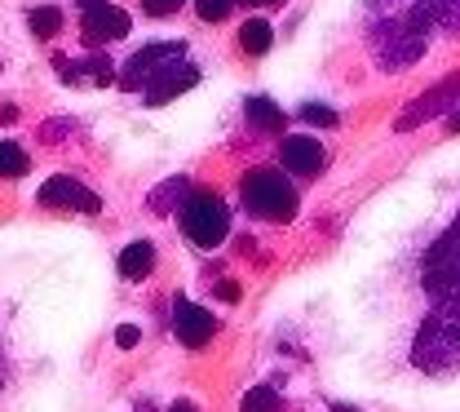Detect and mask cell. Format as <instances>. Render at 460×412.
<instances>
[{
    "label": "cell",
    "mask_w": 460,
    "mask_h": 412,
    "mask_svg": "<svg viewBox=\"0 0 460 412\" xmlns=\"http://www.w3.org/2000/svg\"><path fill=\"white\" fill-rule=\"evenodd\" d=\"M337 412H358V408H337Z\"/></svg>",
    "instance_id": "cell-29"
},
{
    "label": "cell",
    "mask_w": 460,
    "mask_h": 412,
    "mask_svg": "<svg viewBox=\"0 0 460 412\" xmlns=\"http://www.w3.org/2000/svg\"><path fill=\"white\" fill-rule=\"evenodd\" d=\"M234 4H252V9H270V4H284V0H234Z\"/></svg>",
    "instance_id": "cell-25"
},
{
    "label": "cell",
    "mask_w": 460,
    "mask_h": 412,
    "mask_svg": "<svg viewBox=\"0 0 460 412\" xmlns=\"http://www.w3.org/2000/svg\"><path fill=\"white\" fill-rule=\"evenodd\" d=\"M27 169H31V156L18 142H0V177H27Z\"/></svg>",
    "instance_id": "cell-16"
},
{
    "label": "cell",
    "mask_w": 460,
    "mask_h": 412,
    "mask_svg": "<svg viewBox=\"0 0 460 412\" xmlns=\"http://www.w3.org/2000/svg\"><path fill=\"white\" fill-rule=\"evenodd\" d=\"M301 120H310V124H323V129H332V124H337V112H332V107H319V103H305V107H301Z\"/></svg>",
    "instance_id": "cell-20"
},
{
    "label": "cell",
    "mask_w": 460,
    "mask_h": 412,
    "mask_svg": "<svg viewBox=\"0 0 460 412\" xmlns=\"http://www.w3.org/2000/svg\"><path fill=\"white\" fill-rule=\"evenodd\" d=\"M270 45H275V27H270L266 18H248V22L239 27V49H243L248 58L270 54Z\"/></svg>",
    "instance_id": "cell-13"
},
{
    "label": "cell",
    "mask_w": 460,
    "mask_h": 412,
    "mask_svg": "<svg viewBox=\"0 0 460 412\" xmlns=\"http://www.w3.org/2000/svg\"><path fill=\"white\" fill-rule=\"evenodd\" d=\"M367 4H372V13H376V9H394L399 0H367Z\"/></svg>",
    "instance_id": "cell-26"
},
{
    "label": "cell",
    "mask_w": 460,
    "mask_h": 412,
    "mask_svg": "<svg viewBox=\"0 0 460 412\" xmlns=\"http://www.w3.org/2000/svg\"><path fill=\"white\" fill-rule=\"evenodd\" d=\"M243 116H248V124H252L257 133H284L288 112H279V107H275L270 98H248Z\"/></svg>",
    "instance_id": "cell-14"
},
{
    "label": "cell",
    "mask_w": 460,
    "mask_h": 412,
    "mask_svg": "<svg viewBox=\"0 0 460 412\" xmlns=\"http://www.w3.org/2000/svg\"><path fill=\"white\" fill-rule=\"evenodd\" d=\"M80 4V13H89V9H102V4H111V0H75Z\"/></svg>",
    "instance_id": "cell-24"
},
{
    "label": "cell",
    "mask_w": 460,
    "mask_h": 412,
    "mask_svg": "<svg viewBox=\"0 0 460 412\" xmlns=\"http://www.w3.org/2000/svg\"><path fill=\"white\" fill-rule=\"evenodd\" d=\"M181 231L199 248H217L230 236V209L217 195H208V191L186 195V204H181Z\"/></svg>",
    "instance_id": "cell-2"
},
{
    "label": "cell",
    "mask_w": 460,
    "mask_h": 412,
    "mask_svg": "<svg viewBox=\"0 0 460 412\" xmlns=\"http://www.w3.org/2000/svg\"><path fill=\"white\" fill-rule=\"evenodd\" d=\"M36 200H40L45 209H80V213H98V209H102V200H98L84 182H75V177H49Z\"/></svg>",
    "instance_id": "cell-8"
},
{
    "label": "cell",
    "mask_w": 460,
    "mask_h": 412,
    "mask_svg": "<svg viewBox=\"0 0 460 412\" xmlns=\"http://www.w3.org/2000/svg\"><path fill=\"white\" fill-rule=\"evenodd\" d=\"M222 297H226V301H239V284H234V280H226V284H222Z\"/></svg>",
    "instance_id": "cell-23"
},
{
    "label": "cell",
    "mask_w": 460,
    "mask_h": 412,
    "mask_svg": "<svg viewBox=\"0 0 460 412\" xmlns=\"http://www.w3.org/2000/svg\"><path fill=\"white\" fill-rule=\"evenodd\" d=\"M195 85H199V67L181 58V62H172V67H164V71L142 89V103H146V107H164L169 98L186 94V89H195Z\"/></svg>",
    "instance_id": "cell-9"
},
{
    "label": "cell",
    "mask_w": 460,
    "mask_h": 412,
    "mask_svg": "<svg viewBox=\"0 0 460 412\" xmlns=\"http://www.w3.org/2000/svg\"><path fill=\"white\" fill-rule=\"evenodd\" d=\"M186 195V177H172V182H164L155 195H151V209H160V213H169L172 200H181Z\"/></svg>",
    "instance_id": "cell-18"
},
{
    "label": "cell",
    "mask_w": 460,
    "mask_h": 412,
    "mask_svg": "<svg viewBox=\"0 0 460 412\" xmlns=\"http://www.w3.org/2000/svg\"><path fill=\"white\" fill-rule=\"evenodd\" d=\"M54 67H58V71H62V80H66V85H80L84 76H89L93 85H111V80H115V67H111V58H102V54H93V58H84V62L54 58Z\"/></svg>",
    "instance_id": "cell-11"
},
{
    "label": "cell",
    "mask_w": 460,
    "mask_h": 412,
    "mask_svg": "<svg viewBox=\"0 0 460 412\" xmlns=\"http://www.w3.org/2000/svg\"><path fill=\"white\" fill-rule=\"evenodd\" d=\"M181 4H186V0H142V13H146V18H169Z\"/></svg>",
    "instance_id": "cell-21"
},
{
    "label": "cell",
    "mask_w": 460,
    "mask_h": 412,
    "mask_svg": "<svg viewBox=\"0 0 460 412\" xmlns=\"http://www.w3.org/2000/svg\"><path fill=\"white\" fill-rule=\"evenodd\" d=\"M239 195H243V209L261 222H288L296 218V186L284 177V169H252L239 182Z\"/></svg>",
    "instance_id": "cell-1"
},
{
    "label": "cell",
    "mask_w": 460,
    "mask_h": 412,
    "mask_svg": "<svg viewBox=\"0 0 460 412\" xmlns=\"http://www.w3.org/2000/svg\"><path fill=\"white\" fill-rule=\"evenodd\" d=\"M447 129H452V133H460V107L452 112V116H447Z\"/></svg>",
    "instance_id": "cell-27"
},
{
    "label": "cell",
    "mask_w": 460,
    "mask_h": 412,
    "mask_svg": "<svg viewBox=\"0 0 460 412\" xmlns=\"http://www.w3.org/2000/svg\"><path fill=\"white\" fill-rule=\"evenodd\" d=\"M172 333H177V342H181V346L199 351V346H208V342H213L217 319H213V310L195 306L190 297H172Z\"/></svg>",
    "instance_id": "cell-5"
},
{
    "label": "cell",
    "mask_w": 460,
    "mask_h": 412,
    "mask_svg": "<svg viewBox=\"0 0 460 412\" xmlns=\"http://www.w3.org/2000/svg\"><path fill=\"white\" fill-rule=\"evenodd\" d=\"M275 408H279V395H275L270 386L248 390V395H243V404H239V412H275Z\"/></svg>",
    "instance_id": "cell-17"
},
{
    "label": "cell",
    "mask_w": 460,
    "mask_h": 412,
    "mask_svg": "<svg viewBox=\"0 0 460 412\" xmlns=\"http://www.w3.org/2000/svg\"><path fill=\"white\" fill-rule=\"evenodd\" d=\"M128 27H133V18H128L119 4L89 9V13L80 18V36H84V45H89V49H102V45H111V40H124V36H128Z\"/></svg>",
    "instance_id": "cell-6"
},
{
    "label": "cell",
    "mask_w": 460,
    "mask_h": 412,
    "mask_svg": "<svg viewBox=\"0 0 460 412\" xmlns=\"http://www.w3.org/2000/svg\"><path fill=\"white\" fill-rule=\"evenodd\" d=\"M460 107V71L456 76H447L443 85H434L429 94H420L416 103H407V112L399 116V133H407V129H416V124H425V120L434 116H447V112H456Z\"/></svg>",
    "instance_id": "cell-4"
},
{
    "label": "cell",
    "mask_w": 460,
    "mask_h": 412,
    "mask_svg": "<svg viewBox=\"0 0 460 412\" xmlns=\"http://www.w3.org/2000/svg\"><path fill=\"white\" fill-rule=\"evenodd\" d=\"M411 18L434 31H460V0H411Z\"/></svg>",
    "instance_id": "cell-10"
},
{
    "label": "cell",
    "mask_w": 460,
    "mask_h": 412,
    "mask_svg": "<svg viewBox=\"0 0 460 412\" xmlns=\"http://www.w3.org/2000/svg\"><path fill=\"white\" fill-rule=\"evenodd\" d=\"M186 58V45L181 40H151V45H142L133 58L124 62V71H119V89H128V94H142L164 67Z\"/></svg>",
    "instance_id": "cell-3"
},
{
    "label": "cell",
    "mask_w": 460,
    "mask_h": 412,
    "mask_svg": "<svg viewBox=\"0 0 460 412\" xmlns=\"http://www.w3.org/2000/svg\"><path fill=\"white\" fill-rule=\"evenodd\" d=\"M62 9L58 4H40V9H31V31H36V40H54L58 31H62Z\"/></svg>",
    "instance_id": "cell-15"
},
{
    "label": "cell",
    "mask_w": 460,
    "mask_h": 412,
    "mask_svg": "<svg viewBox=\"0 0 460 412\" xmlns=\"http://www.w3.org/2000/svg\"><path fill=\"white\" fill-rule=\"evenodd\" d=\"M279 165L284 174H296V177H314L323 165H328V147L319 138H305V133H292L279 142Z\"/></svg>",
    "instance_id": "cell-7"
},
{
    "label": "cell",
    "mask_w": 460,
    "mask_h": 412,
    "mask_svg": "<svg viewBox=\"0 0 460 412\" xmlns=\"http://www.w3.org/2000/svg\"><path fill=\"white\" fill-rule=\"evenodd\" d=\"M230 9H234V0H195V13H199L204 22H222Z\"/></svg>",
    "instance_id": "cell-19"
},
{
    "label": "cell",
    "mask_w": 460,
    "mask_h": 412,
    "mask_svg": "<svg viewBox=\"0 0 460 412\" xmlns=\"http://www.w3.org/2000/svg\"><path fill=\"white\" fill-rule=\"evenodd\" d=\"M155 271V244L151 239H133L124 253H119V275L124 280H146Z\"/></svg>",
    "instance_id": "cell-12"
},
{
    "label": "cell",
    "mask_w": 460,
    "mask_h": 412,
    "mask_svg": "<svg viewBox=\"0 0 460 412\" xmlns=\"http://www.w3.org/2000/svg\"><path fill=\"white\" fill-rule=\"evenodd\" d=\"M137 337H142V333H137V324H124V328L115 333V346H119V351H133V346H137Z\"/></svg>",
    "instance_id": "cell-22"
},
{
    "label": "cell",
    "mask_w": 460,
    "mask_h": 412,
    "mask_svg": "<svg viewBox=\"0 0 460 412\" xmlns=\"http://www.w3.org/2000/svg\"><path fill=\"white\" fill-rule=\"evenodd\" d=\"M169 412H195V408H190V404H186V399H181V404H172Z\"/></svg>",
    "instance_id": "cell-28"
}]
</instances>
